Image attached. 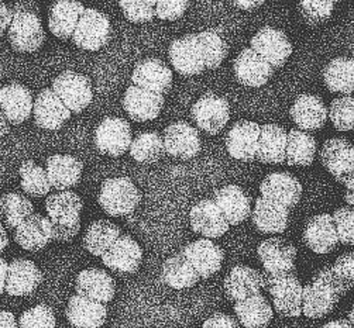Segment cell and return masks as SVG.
<instances>
[{
    "label": "cell",
    "mask_w": 354,
    "mask_h": 328,
    "mask_svg": "<svg viewBox=\"0 0 354 328\" xmlns=\"http://www.w3.org/2000/svg\"><path fill=\"white\" fill-rule=\"evenodd\" d=\"M350 289L326 267L304 286L302 314L308 318H322L333 311Z\"/></svg>",
    "instance_id": "1"
},
{
    "label": "cell",
    "mask_w": 354,
    "mask_h": 328,
    "mask_svg": "<svg viewBox=\"0 0 354 328\" xmlns=\"http://www.w3.org/2000/svg\"><path fill=\"white\" fill-rule=\"evenodd\" d=\"M141 202V192L129 176L106 179L99 191L97 203L112 217L131 214Z\"/></svg>",
    "instance_id": "2"
},
{
    "label": "cell",
    "mask_w": 354,
    "mask_h": 328,
    "mask_svg": "<svg viewBox=\"0 0 354 328\" xmlns=\"http://www.w3.org/2000/svg\"><path fill=\"white\" fill-rule=\"evenodd\" d=\"M266 289L271 295L272 309L279 316L290 318L302 316L304 286L295 272L266 275Z\"/></svg>",
    "instance_id": "3"
},
{
    "label": "cell",
    "mask_w": 354,
    "mask_h": 328,
    "mask_svg": "<svg viewBox=\"0 0 354 328\" xmlns=\"http://www.w3.org/2000/svg\"><path fill=\"white\" fill-rule=\"evenodd\" d=\"M8 35L12 48L21 54L39 51L46 41V31L40 17L24 8L13 9Z\"/></svg>",
    "instance_id": "4"
},
{
    "label": "cell",
    "mask_w": 354,
    "mask_h": 328,
    "mask_svg": "<svg viewBox=\"0 0 354 328\" xmlns=\"http://www.w3.org/2000/svg\"><path fill=\"white\" fill-rule=\"evenodd\" d=\"M191 119L198 131L216 135L230 120V104L219 95L205 93L192 104Z\"/></svg>",
    "instance_id": "5"
},
{
    "label": "cell",
    "mask_w": 354,
    "mask_h": 328,
    "mask_svg": "<svg viewBox=\"0 0 354 328\" xmlns=\"http://www.w3.org/2000/svg\"><path fill=\"white\" fill-rule=\"evenodd\" d=\"M111 32L112 24L108 16L93 8H85L73 34V41L81 50L95 52L109 43Z\"/></svg>",
    "instance_id": "6"
},
{
    "label": "cell",
    "mask_w": 354,
    "mask_h": 328,
    "mask_svg": "<svg viewBox=\"0 0 354 328\" xmlns=\"http://www.w3.org/2000/svg\"><path fill=\"white\" fill-rule=\"evenodd\" d=\"M71 113H81L91 104L93 89L91 79L74 70H65L53 81L51 88Z\"/></svg>",
    "instance_id": "7"
},
{
    "label": "cell",
    "mask_w": 354,
    "mask_h": 328,
    "mask_svg": "<svg viewBox=\"0 0 354 328\" xmlns=\"http://www.w3.org/2000/svg\"><path fill=\"white\" fill-rule=\"evenodd\" d=\"M168 58L172 68L184 77L201 75L207 70L205 52L196 32L174 40L168 48Z\"/></svg>",
    "instance_id": "8"
},
{
    "label": "cell",
    "mask_w": 354,
    "mask_h": 328,
    "mask_svg": "<svg viewBox=\"0 0 354 328\" xmlns=\"http://www.w3.org/2000/svg\"><path fill=\"white\" fill-rule=\"evenodd\" d=\"M131 141V126L122 117H106L95 130V145L103 155L122 157L130 150Z\"/></svg>",
    "instance_id": "9"
},
{
    "label": "cell",
    "mask_w": 354,
    "mask_h": 328,
    "mask_svg": "<svg viewBox=\"0 0 354 328\" xmlns=\"http://www.w3.org/2000/svg\"><path fill=\"white\" fill-rule=\"evenodd\" d=\"M250 48L274 69L284 66L294 52L290 39L278 28L261 27L250 41Z\"/></svg>",
    "instance_id": "10"
},
{
    "label": "cell",
    "mask_w": 354,
    "mask_h": 328,
    "mask_svg": "<svg viewBox=\"0 0 354 328\" xmlns=\"http://www.w3.org/2000/svg\"><path fill=\"white\" fill-rule=\"evenodd\" d=\"M165 154L188 161L195 158L202 148L201 134L196 127L187 122H175L162 133Z\"/></svg>",
    "instance_id": "11"
},
{
    "label": "cell",
    "mask_w": 354,
    "mask_h": 328,
    "mask_svg": "<svg viewBox=\"0 0 354 328\" xmlns=\"http://www.w3.org/2000/svg\"><path fill=\"white\" fill-rule=\"evenodd\" d=\"M259 260L266 275H281L295 272L297 248L281 237L264 240L257 247Z\"/></svg>",
    "instance_id": "12"
},
{
    "label": "cell",
    "mask_w": 354,
    "mask_h": 328,
    "mask_svg": "<svg viewBox=\"0 0 354 328\" xmlns=\"http://www.w3.org/2000/svg\"><path fill=\"white\" fill-rule=\"evenodd\" d=\"M189 224L194 233L207 240L221 238L230 229L214 199L209 197H205L192 206L189 210Z\"/></svg>",
    "instance_id": "13"
},
{
    "label": "cell",
    "mask_w": 354,
    "mask_h": 328,
    "mask_svg": "<svg viewBox=\"0 0 354 328\" xmlns=\"http://www.w3.org/2000/svg\"><path fill=\"white\" fill-rule=\"evenodd\" d=\"M302 184L290 172H272L264 177L260 185V196L287 209H294L302 197Z\"/></svg>",
    "instance_id": "14"
},
{
    "label": "cell",
    "mask_w": 354,
    "mask_h": 328,
    "mask_svg": "<svg viewBox=\"0 0 354 328\" xmlns=\"http://www.w3.org/2000/svg\"><path fill=\"white\" fill-rule=\"evenodd\" d=\"M201 279H209L222 269L225 251L212 240L201 238L184 247L181 251Z\"/></svg>",
    "instance_id": "15"
},
{
    "label": "cell",
    "mask_w": 354,
    "mask_h": 328,
    "mask_svg": "<svg viewBox=\"0 0 354 328\" xmlns=\"http://www.w3.org/2000/svg\"><path fill=\"white\" fill-rule=\"evenodd\" d=\"M261 126L252 120H240L233 124L226 137V150L237 161H256Z\"/></svg>",
    "instance_id": "16"
},
{
    "label": "cell",
    "mask_w": 354,
    "mask_h": 328,
    "mask_svg": "<svg viewBox=\"0 0 354 328\" xmlns=\"http://www.w3.org/2000/svg\"><path fill=\"white\" fill-rule=\"evenodd\" d=\"M131 82L134 86L164 96L172 86V70L164 61L147 58L136 64Z\"/></svg>",
    "instance_id": "17"
},
{
    "label": "cell",
    "mask_w": 354,
    "mask_h": 328,
    "mask_svg": "<svg viewBox=\"0 0 354 328\" xmlns=\"http://www.w3.org/2000/svg\"><path fill=\"white\" fill-rule=\"evenodd\" d=\"M324 168L337 180L354 172V145L347 138L335 137L324 142L319 153Z\"/></svg>",
    "instance_id": "18"
},
{
    "label": "cell",
    "mask_w": 354,
    "mask_h": 328,
    "mask_svg": "<svg viewBox=\"0 0 354 328\" xmlns=\"http://www.w3.org/2000/svg\"><path fill=\"white\" fill-rule=\"evenodd\" d=\"M164 103L165 97L162 95L149 92L134 85L127 88L122 100L124 112L136 123L156 120L162 110Z\"/></svg>",
    "instance_id": "19"
},
{
    "label": "cell",
    "mask_w": 354,
    "mask_h": 328,
    "mask_svg": "<svg viewBox=\"0 0 354 328\" xmlns=\"http://www.w3.org/2000/svg\"><path fill=\"white\" fill-rule=\"evenodd\" d=\"M143 261V249L129 234H122L102 255L104 267L118 273H136Z\"/></svg>",
    "instance_id": "20"
},
{
    "label": "cell",
    "mask_w": 354,
    "mask_h": 328,
    "mask_svg": "<svg viewBox=\"0 0 354 328\" xmlns=\"http://www.w3.org/2000/svg\"><path fill=\"white\" fill-rule=\"evenodd\" d=\"M223 287L226 298L237 303L261 293V290L266 289V275L247 265H237L225 278Z\"/></svg>",
    "instance_id": "21"
},
{
    "label": "cell",
    "mask_w": 354,
    "mask_h": 328,
    "mask_svg": "<svg viewBox=\"0 0 354 328\" xmlns=\"http://www.w3.org/2000/svg\"><path fill=\"white\" fill-rule=\"evenodd\" d=\"M290 116L298 130L309 133L322 130L328 122V107L322 97L304 93L299 95L290 108Z\"/></svg>",
    "instance_id": "22"
},
{
    "label": "cell",
    "mask_w": 354,
    "mask_h": 328,
    "mask_svg": "<svg viewBox=\"0 0 354 328\" xmlns=\"http://www.w3.org/2000/svg\"><path fill=\"white\" fill-rule=\"evenodd\" d=\"M233 70L237 82L247 88L264 86L275 72V69L250 47L241 50L234 58Z\"/></svg>",
    "instance_id": "23"
},
{
    "label": "cell",
    "mask_w": 354,
    "mask_h": 328,
    "mask_svg": "<svg viewBox=\"0 0 354 328\" xmlns=\"http://www.w3.org/2000/svg\"><path fill=\"white\" fill-rule=\"evenodd\" d=\"M302 240L315 253L325 255L335 251L340 242L332 214L322 213L310 217L304 229Z\"/></svg>",
    "instance_id": "24"
},
{
    "label": "cell",
    "mask_w": 354,
    "mask_h": 328,
    "mask_svg": "<svg viewBox=\"0 0 354 328\" xmlns=\"http://www.w3.org/2000/svg\"><path fill=\"white\" fill-rule=\"evenodd\" d=\"M34 97L31 90L19 82L0 89V108L12 126H19L27 122L32 115Z\"/></svg>",
    "instance_id": "25"
},
{
    "label": "cell",
    "mask_w": 354,
    "mask_h": 328,
    "mask_svg": "<svg viewBox=\"0 0 354 328\" xmlns=\"http://www.w3.org/2000/svg\"><path fill=\"white\" fill-rule=\"evenodd\" d=\"M34 122L40 128L57 131L71 119V112L51 88L43 89L34 100Z\"/></svg>",
    "instance_id": "26"
},
{
    "label": "cell",
    "mask_w": 354,
    "mask_h": 328,
    "mask_svg": "<svg viewBox=\"0 0 354 328\" xmlns=\"http://www.w3.org/2000/svg\"><path fill=\"white\" fill-rule=\"evenodd\" d=\"M84 171V162L68 154H55L47 158L46 172L51 189L65 192L80 184Z\"/></svg>",
    "instance_id": "27"
},
{
    "label": "cell",
    "mask_w": 354,
    "mask_h": 328,
    "mask_svg": "<svg viewBox=\"0 0 354 328\" xmlns=\"http://www.w3.org/2000/svg\"><path fill=\"white\" fill-rule=\"evenodd\" d=\"M214 202L229 226H239L252 215V197L237 185H226L214 192Z\"/></svg>",
    "instance_id": "28"
},
{
    "label": "cell",
    "mask_w": 354,
    "mask_h": 328,
    "mask_svg": "<svg viewBox=\"0 0 354 328\" xmlns=\"http://www.w3.org/2000/svg\"><path fill=\"white\" fill-rule=\"evenodd\" d=\"M77 295L84 296L97 303H109L116 293V283L113 278L103 269L89 268L80 272L75 282Z\"/></svg>",
    "instance_id": "29"
},
{
    "label": "cell",
    "mask_w": 354,
    "mask_h": 328,
    "mask_svg": "<svg viewBox=\"0 0 354 328\" xmlns=\"http://www.w3.org/2000/svg\"><path fill=\"white\" fill-rule=\"evenodd\" d=\"M288 131L278 124H263L256 161L264 165H282L287 158Z\"/></svg>",
    "instance_id": "30"
},
{
    "label": "cell",
    "mask_w": 354,
    "mask_h": 328,
    "mask_svg": "<svg viewBox=\"0 0 354 328\" xmlns=\"http://www.w3.org/2000/svg\"><path fill=\"white\" fill-rule=\"evenodd\" d=\"M291 210L279 203L259 196L252 211L254 227L261 234H282L288 229Z\"/></svg>",
    "instance_id": "31"
},
{
    "label": "cell",
    "mask_w": 354,
    "mask_h": 328,
    "mask_svg": "<svg viewBox=\"0 0 354 328\" xmlns=\"http://www.w3.org/2000/svg\"><path fill=\"white\" fill-rule=\"evenodd\" d=\"M15 241L26 251L39 252L53 241L50 218L32 213L15 230Z\"/></svg>",
    "instance_id": "32"
},
{
    "label": "cell",
    "mask_w": 354,
    "mask_h": 328,
    "mask_svg": "<svg viewBox=\"0 0 354 328\" xmlns=\"http://www.w3.org/2000/svg\"><path fill=\"white\" fill-rule=\"evenodd\" d=\"M43 282V273L30 260L17 258L9 264L6 291L10 296H28Z\"/></svg>",
    "instance_id": "33"
},
{
    "label": "cell",
    "mask_w": 354,
    "mask_h": 328,
    "mask_svg": "<svg viewBox=\"0 0 354 328\" xmlns=\"http://www.w3.org/2000/svg\"><path fill=\"white\" fill-rule=\"evenodd\" d=\"M65 316L74 328H100L108 317V307L103 303L75 295L69 299Z\"/></svg>",
    "instance_id": "34"
},
{
    "label": "cell",
    "mask_w": 354,
    "mask_h": 328,
    "mask_svg": "<svg viewBox=\"0 0 354 328\" xmlns=\"http://www.w3.org/2000/svg\"><path fill=\"white\" fill-rule=\"evenodd\" d=\"M85 8L80 2H69V0H61L55 2L48 15V28L59 40L73 39V34L77 28V24L84 13Z\"/></svg>",
    "instance_id": "35"
},
{
    "label": "cell",
    "mask_w": 354,
    "mask_h": 328,
    "mask_svg": "<svg viewBox=\"0 0 354 328\" xmlns=\"http://www.w3.org/2000/svg\"><path fill=\"white\" fill-rule=\"evenodd\" d=\"M233 309L239 324L245 328H266L274 317L271 303L261 293L234 303Z\"/></svg>",
    "instance_id": "36"
},
{
    "label": "cell",
    "mask_w": 354,
    "mask_h": 328,
    "mask_svg": "<svg viewBox=\"0 0 354 328\" xmlns=\"http://www.w3.org/2000/svg\"><path fill=\"white\" fill-rule=\"evenodd\" d=\"M324 82L329 92L351 96L354 92V59L337 57L324 69Z\"/></svg>",
    "instance_id": "37"
},
{
    "label": "cell",
    "mask_w": 354,
    "mask_h": 328,
    "mask_svg": "<svg viewBox=\"0 0 354 328\" xmlns=\"http://www.w3.org/2000/svg\"><path fill=\"white\" fill-rule=\"evenodd\" d=\"M161 278L165 284L176 290L189 289L201 280V276L184 257L183 252L172 255L162 264Z\"/></svg>",
    "instance_id": "38"
},
{
    "label": "cell",
    "mask_w": 354,
    "mask_h": 328,
    "mask_svg": "<svg viewBox=\"0 0 354 328\" xmlns=\"http://www.w3.org/2000/svg\"><path fill=\"white\" fill-rule=\"evenodd\" d=\"M84 202L73 191L57 192L46 199V210L51 222H77L81 220Z\"/></svg>",
    "instance_id": "39"
},
{
    "label": "cell",
    "mask_w": 354,
    "mask_h": 328,
    "mask_svg": "<svg viewBox=\"0 0 354 328\" xmlns=\"http://www.w3.org/2000/svg\"><path fill=\"white\" fill-rule=\"evenodd\" d=\"M122 235L118 224L109 220H96L91 223L84 235V247L95 257H102L115 241Z\"/></svg>",
    "instance_id": "40"
},
{
    "label": "cell",
    "mask_w": 354,
    "mask_h": 328,
    "mask_svg": "<svg viewBox=\"0 0 354 328\" xmlns=\"http://www.w3.org/2000/svg\"><path fill=\"white\" fill-rule=\"evenodd\" d=\"M317 153V142L309 133L292 128L288 131L287 158L286 162L291 166H310Z\"/></svg>",
    "instance_id": "41"
},
{
    "label": "cell",
    "mask_w": 354,
    "mask_h": 328,
    "mask_svg": "<svg viewBox=\"0 0 354 328\" xmlns=\"http://www.w3.org/2000/svg\"><path fill=\"white\" fill-rule=\"evenodd\" d=\"M130 157L140 164H156L165 155L162 135L157 131H143L133 138Z\"/></svg>",
    "instance_id": "42"
},
{
    "label": "cell",
    "mask_w": 354,
    "mask_h": 328,
    "mask_svg": "<svg viewBox=\"0 0 354 328\" xmlns=\"http://www.w3.org/2000/svg\"><path fill=\"white\" fill-rule=\"evenodd\" d=\"M34 213V206L26 196L10 192L0 197V215L8 229H17L27 217Z\"/></svg>",
    "instance_id": "43"
},
{
    "label": "cell",
    "mask_w": 354,
    "mask_h": 328,
    "mask_svg": "<svg viewBox=\"0 0 354 328\" xmlns=\"http://www.w3.org/2000/svg\"><path fill=\"white\" fill-rule=\"evenodd\" d=\"M20 185L24 193L31 197H44L51 191L47 172L34 161H26L20 165Z\"/></svg>",
    "instance_id": "44"
},
{
    "label": "cell",
    "mask_w": 354,
    "mask_h": 328,
    "mask_svg": "<svg viewBox=\"0 0 354 328\" xmlns=\"http://www.w3.org/2000/svg\"><path fill=\"white\" fill-rule=\"evenodd\" d=\"M196 35L205 52L206 69L212 70L219 68L229 54V47L225 39L215 30H203L196 32Z\"/></svg>",
    "instance_id": "45"
},
{
    "label": "cell",
    "mask_w": 354,
    "mask_h": 328,
    "mask_svg": "<svg viewBox=\"0 0 354 328\" xmlns=\"http://www.w3.org/2000/svg\"><path fill=\"white\" fill-rule=\"evenodd\" d=\"M328 117L337 131L354 130V97L340 96L333 99L328 108Z\"/></svg>",
    "instance_id": "46"
},
{
    "label": "cell",
    "mask_w": 354,
    "mask_h": 328,
    "mask_svg": "<svg viewBox=\"0 0 354 328\" xmlns=\"http://www.w3.org/2000/svg\"><path fill=\"white\" fill-rule=\"evenodd\" d=\"M335 2L326 0V2H315V0H302L299 3V12L304 19V21L309 27H316L326 23L333 10H335Z\"/></svg>",
    "instance_id": "47"
},
{
    "label": "cell",
    "mask_w": 354,
    "mask_h": 328,
    "mask_svg": "<svg viewBox=\"0 0 354 328\" xmlns=\"http://www.w3.org/2000/svg\"><path fill=\"white\" fill-rule=\"evenodd\" d=\"M54 310L47 305H37L26 310L19 318L20 328H55Z\"/></svg>",
    "instance_id": "48"
},
{
    "label": "cell",
    "mask_w": 354,
    "mask_h": 328,
    "mask_svg": "<svg viewBox=\"0 0 354 328\" xmlns=\"http://www.w3.org/2000/svg\"><path fill=\"white\" fill-rule=\"evenodd\" d=\"M119 6L124 17L131 23L141 24L156 19V2H153V0H146V2L122 0V2H119Z\"/></svg>",
    "instance_id": "49"
},
{
    "label": "cell",
    "mask_w": 354,
    "mask_h": 328,
    "mask_svg": "<svg viewBox=\"0 0 354 328\" xmlns=\"http://www.w3.org/2000/svg\"><path fill=\"white\" fill-rule=\"evenodd\" d=\"M339 242L354 245V207H340L332 214Z\"/></svg>",
    "instance_id": "50"
},
{
    "label": "cell",
    "mask_w": 354,
    "mask_h": 328,
    "mask_svg": "<svg viewBox=\"0 0 354 328\" xmlns=\"http://www.w3.org/2000/svg\"><path fill=\"white\" fill-rule=\"evenodd\" d=\"M191 6L188 0H158L156 2V17L164 21H175L184 16Z\"/></svg>",
    "instance_id": "51"
},
{
    "label": "cell",
    "mask_w": 354,
    "mask_h": 328,
    "mask_svg": "<svg viewBox=\"0 0 354 328\" xmlns=\"http://www.w3.org/2000/svg\"><path fill=\"white\" fill-rule=\"evenodd\" d=\"M330 268L350 290L354 289V251L340 255Z\"/></svg>",
    "instance_id": "52"
},
{
    "label": "cell",
    "mask_w": 354,
    "mask_h": 328,
    "mask_svg": "<svg viewBox=\"0 0 354 328\" xmlns=\"http://www.w3.org/2000/svg\"><path fill=\"white\" fill-rule=\"evenodd\" d=\"M51 230H53V240L59 241V242H69L80 234L81 220H77V222H51Z\"/></svg>",
    "instance_id": "53"
},
{
    "label": "cell",
    "mask_w": 354,
    "mask_h": 328,
    "mask_svg": "<svg viewBox=\"0 0 354 328\" xmlns=\"http://www.w3.org/2000/svg\"><path fill=\"white\" fill-rule=\"evenodd\" d=\"M202 328H240V324L229 314L215 313L203 321Z\"/></svg>",
    "instance_id": "54"
},
{
    "label": "cell",
    "mask_w": 354,
    "mask_h": 328,
    "mask_svg": "<svg viewBox=\"0 0 354 328\" xmlns=\"http://www.w3.org/2000/svg\"><path fill=\"white\" fill-rule=\"evenodd\" d=\"M12 19H13V10L3 2H0V37H2L6 30H9Z\"/></svg>",
    "instance_id": "55"
},
{
    "label": "cell",
    "mask_w": 354,
    "mask_h": 328,
    "mask_svg": "<svg viewBox=\"0 0 354 328\" xmlns=\"http://www.w3.org/2000/svg\"><path fill=\"white\" fill-rule=\"evenodd\" d=\"M340 184L346 188L344 192V200L348 204V207H354V172H351L348 176L342 179Z\"/></svg>",
    "instance_id": "56"
},
{
    "label": "cell",
    "mask_w": 354,
    "mask_h": 328,
    "mask_svg": "<svg viewBox=\"0 0 354 328\" xmlns=\"http://www.w3.org/2000/svg\"><path fill=\"white\" fill-rule=\"evenodd\" d=\"M0 328H20L13 313L0 310Z\"/></svg>",
    "instance_id": "57"
},
{
    "label": "cell",
    "mask_w": 354,
    "mask_h": 328,
    "mask_svg": "<svg viewBox=\"0 0 354 328\" xmlns=\"http://www.w3.org/2000/svg\"><path fill=\"white\" fill-rule=\"evenodd\" d=\"M8 272H9V264L6 260L0 258V295L6 291V280H8Z\"/></svg>",
    "instance_id": "58"
},
{
    "label": "cell",
    "mask_w": 354,
    "mask_h": 328,
    "mask_svg": "<svg viewBox=\"0 0 354 328\" xmlns=\"http://www.w3.org/2000/svg\"><path fill=\"white\" fill-rule=\"evenodd\" d=\"M233 5L240 10H254L264 5L263 0H256V2H245V0H236Z\"/></svg>",
    "instance_id": "59"
},
{
    "label": "cell",
    "mask_w": 354,
    "mask_h": 328,
    "mask_svg": "<svg viewBox=\"0 0 354 328\" xmlns=\"http://www.w3.org/2000/svg\"><path fill=\"white\" fill-rule=\"evenodd\" d=\"M322 328H354V327L351 325V322L348 320L340 318V320H333V321L326 322Z\"/></svg>",
    "instance_id": "60"
},
{
    "label": "cell",
    "mask_w": 354,
    "mask_h": 328,
    "mask_svg": "<svg viewBox=\"0 0 354 328\" xmlns=\"http://www.w3.org/2000/svg\"><path fill=\"white\" fill-rule=\"evenodd\" d=\"M8 245H9V235L6 233L5 226L0 223V253H2L6 249Z\"/></svg>",
    "instance_id": "61"
},
{
    "label": "cell",
    "mask_w": 354,
    "mask_h": 328,
    "mask_svg": "<svg viewBox=\"0 0 354 328\" xmlns=\"http://www.w3.org/2000/svg\"><path fill=\"white\" fill-rule=\"evenodd\" d=\"M9 130H10L9 122L6 120V117H5L3 112H2V108H0V138H2L3 135H6L9 133Z\"/></svg>",
    "instance_id": "62"
},
{
    "label": "cell",
    "mask_w": 354,
    "mask_h": 328,
    "mask_svg": "<svg viewBox=\"0 0 354 328\" xmlns=\"http://www.w3.org/2000/svg\"><path fill=\"white\" fill-rule=\"evenodd\" d=\"M348 321H350V322H351V325L354 327V309L348 313Z\"/></svg>",
    "instance_id": "63"
}]
</instances>
